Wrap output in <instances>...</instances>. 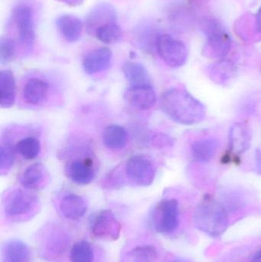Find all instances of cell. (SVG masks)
I'll return each mask as SVG.
<instances>
[{"instance_id": "277c9868", "label": "cell", "mask_w": 261, "mask_h": 262, "mask_svg": "<svg viewBox=\"0 0 261 262\" xmlns=\"http://www.w3.org/2000/svg\"><path fill=\"white\" fill-rule=\"evenodd\" d=\"M161 59L173 69L182 67L188 58V49L180 40L169 34H159L155 43Z\"/></svg>"}, {"instance_id": "ffe728a7", "label": "cell", "mask_w": 261, "mask_h": 262, "mask_svg": "<svg viewBox=\"0 0 261 262\" xmlns=\"http://www.w3.org/2000/svg\"><path fill=\"white\" fill-rule=\"evenodd\" d=\"M102 140L103 143L108 149L121 150L127 146L128 134L122 126L112 124L104 129Z\"/></svg>"}, {"instance_id": "8992f818", "label": "cell", "mask_w": 261, "mask_h": 262, "mask_svg": "<svg viewBox=\"0 0 261 262\" xmlns=\"http://www.w3.org/2000/svg\"><path fill=\"white\" fill-rule=\"evenodd\" d=\"M207 43L205 54L211 58H223L231 48V37L217 20L210 19L205 23Z\"/></svg>"}, {"instance_id": "836d02e7", "label": "cell", "mask_w": 261, "mask_h": 262, "mask_svg": "<svg viewBox=\"0 0 261 262\" xmlns=\"http://www.w3.org/2000/svg\"><path fill=\"white\" fill-rule=\"evenodd\" d=\"M170 262H191L188 260L185 259V258H176V259L173 260Z\"/></svg>"}, {"instance_id": "30bf717a", "label": "cell", "mask_w": 261, "mask_h": 262, "mask_svg": "<svg viewBox=\"0 0 261 262\" xmlns=\"http://www.w3.org/2000/svg\"><path fill=\"white\" fill-rule=\"evenodd\" d=\"M124 99L132 107L147 111L156 104L157 98L150 84L130 85L124 92Z\"/></svg>"}, {"instance_id": "d4e9b609", "label": "cell", "mask_w": 261, "mask_h": 262, "mask_svg": "<svg viewBox=\"0 0 261 262\" xmlns=\"http://www.w3.org/2000/svg\"><path fill=\"white\" fill-rule=\"evenodd\" d=\"M157 249L153 246H139L124 254L121 262H153L157 258Z\"/></svg>"}, {"instance_id": "484cf974", "label": "cell", "mask_w": 261, "mask_h": 262, "mask_svg": "<svg viewBox=\"0 0 261 262\" xmlns=\"http://www.w3.org/2000/svg\"><path fill=\"white\" fill-rule=\"evenodd\" d=\"M209 75L213 81L219 84H225L230 81L235 74V68L230 61H221L210 67Z\"/></svg>"}, {"instance_id": "7a4b0ae2", "label": "cell", "mask_w": 261, "mask_h": 262, "mask_svg": "<svg viewBox=\"0 0 261 262\" xmlns=\"http://www.w3.org/2000/svg\"><path fill=\"white\" fill-rule=\"evenodd\" d=\"M196 227L212 237L222 235L228 227V212L221 203L211 199H205L199 203L194 214Z\"/></svg>"}, {"instance_id": "7402d4cb", "label": "cell", "mask_w": 261, "mask_h": 262, "mask_svg": "<svg viewBox=\"0 0 261 262\" xmlns=\"http://www.w3.org/2000/svg\"><path fill=\"white\" fill-rule=\"evenodd\" d=\"M124 76L130 85L150 84V75L145 66L136 61H127L123 66Z\"/></svg>"}, {"instance_id": "44dd1931", "label": "cell", "mask_w": 261, "mask_h": 262, "mask_svg": "<svg viewBox=\"0 0 261 262\" xmlns=\"http://www.w3.org/2000/svg\"><path fill=\"white\" fill-rule=\"evenodd\" d=\"M219 143L214 138L201 139L191 146L192 155L199 162H208L216 156Z\"/></svg>"}, {"instance_id": "1f68e13d", "label": "cell", "mask_w": 261, "mask_h": 262, "mask_svg": "<svg viewBox=\"0 0 261 262\" xmlns=\"http://www.w3.org/2000/svg\"><path fill=\"white\" fill-rule=\"evenodd\" d=\"M256 29L257 32L261 34V8L259 9L256 17Z\"/></svg>"}, {"instance_id": "d6a6232c", "label": "cell", "mask_w": 261, "mask_h": 262, "mask_svg": "<svg viewBox=\"0 0 261 262\" xmlns=\"http://www.w3.org/2000/svg\"><path fill=\"white\" fill-rule=\"evenodd\" d=\"M251 262H261V249L253 256Z\"/></svg>"}, {"instance_id": "ac0fdd59", "label": "cell", "mask_w": 261, "mask_h": 262, "mask_svg": "<svg viewBox=\"0 0 261 262\" xmlns=\"http://www.w3.org/2000/svg\"><path fill=\"white\" fill-rule=\"evenodd\" d=\"M16 85L13 73L9 70L0 72V106L10 108L15 104Z\"/></svg>"}, {"instance_id": "e0dca14e", "label": "cell", "mask_w": 261, "mask_h": 262, "mask_svg": "<svg viewBox=\"0 0 261 262\" xmlns=\"http://www.w3.org/2000/svg\"><path fill=\"white\" fill-rule=\"evenodd\" d=\"M29 246L20 240L6 242L2 251V262H30Z\"/></svg>"}, {"instance_id": "cb8c5ba5", "label": "cell", "mask_w": 261, "mask_h": 262, "mask_svg": "<svg viewBox=\"0 0 261 262\" xmlns=\"http://www.w3.org/2000/svg\"><path fill=\"white\" fill-rule=\"evenodd\" d=\"M93 32L97 39L107 45L114 44L123 38L122 29L116 21L104 23Z\"/></svg>"}, {"instance_id": "9a60e30c", "label": "cell", "mask_w": 261, "mask_h": 262, "mask_svg": "<svg viewBox=\"0 0 261 262\" xmlns=\"http://www.w3.org/2000/svg\"><path fill=\"white\" fill-rule=\"evenodd\" d=\"M49 86L39 78H31L24 85L22 96L28 104L39 105L47 100Z\"/></svg>"}, {"instance_id": "ba28073f", "label": "cell", "mask_w": 261, "mask_h": 262, "mask_svg": "<svg viewBox=\"0 0 261 262\" xmlns=\"http://www.w3.org/2000/svg\"><path fill=\"white\" fill-rule=\"evenodd\" d=\"M125 172L130 181L139 186H149L154 181L156 167L144 155H134L125 163Z\"/></svg>"}, {"instance_id": "d6986e66", "label": "cell", "mask_w": 261, "mask_h": 262, "mask_svg": "<svg viewBox=\"0 0 261 262\" xmlns=\"http://www.w3.org/2000/svg\"><path fill=\"white\" fill-rule=\"evenodd\" d=\"M251 140V132L246 125L237 123L231 126L229 131L230 147L234 154H243L250 147Z\"/></svg>"}, {"instance_id": "6da1fadb", "label": "cell", "mask_w": 261, "mask_h": 262, "mask_svg": "<svg viewBox=\"0 0 261 262\" xmlns=\"http://www.w3.org/2000/svg\"><path fill=\"white\" fill-rule=\"evenodd\" d=\"M161 110L178 124L195 125L203 121L206 114L205 106L183 89L173 88L160 97Z\"/></svg>"}, {"instance_id": "83f0119b", "label": "cell", "mask_w": 261, "mask_h": 262, "mask_svg": "<svg viewBox=\"0 0 261 262\" xmlns=\"http://www.w3.org/2000/svg\"><path fill=\"white\" fill-rule=\"evenodd\" d=\"M72 262H93L94 251L88 242L80 241L72 246L70 252Z\"/></svg>"}, {"instance_id": "8fae6325", "label": "cell", "mask_w": 261, "mask_h": 262, "mask_svg": "<svg viewBox=\"0 0 261 262\" xmlns=\"http://www.w3.org/2000/svg\"><path fill=\"white\" fill-rule=\"evenodd\" d=\"M111 50L107 47L98 48L87 52L83 58L82 66L87 75H94L107 70L112 61Z\"/></svg>"}, {"instance_id": "52a82bcc", "label": "cell", "mask_w": 261, "mask_h": 262, "mask_svg": "<svg viewBox=\"0 0 261 262\" xmlns=\"http://www.w3.org/2000/svg\"><path fill=\"white\" fill-rule=\"evenodd\" d=\"M90 232L93 236L103 241H116L121 232V225L111 210L104 209L92 216Z\"/></svg>"}, {"instance_id": "2e32d148", "label": "cell", "mask_w": 261, "mask_h": 262, "mask_svg": "<svg viewBox=\"0 0 261 262\" xmlns=\"http://www.w3.org/2000/svg\"><path fill=\"white\" fill-rule=\"evenodd\" d=\"M56 26L63 38L68 42H75L81 38L83 31L82 21L75 15H61L57 18Z\"/></svg>"}, {"instance_id": "3957f363", "label": "cell", "mask_w": 261, "mask_h": 262, "mask_svg": "<svg viewBox=\"0 0 261 262\" xmlns=\"http://www.w3.org/2000/svg\"><path fill=\"white\" fill-rule=\"evenodd\" d=\"M39 200L35 194L21 189L8 191L3 197V207L8 218L21 220L36 213Z\"/></svg>"}, {"instance_id": "9c48e42d", "label": "cell", "mask_w": 261, "mask_h": 262, "mask_svg": "<svg viewBox=\"0 0 261 262\" xmlns=\"http://www.w3.org/2000/svg\"><path fill=\"white\" fill-rule=\"evenodd\" d=\"M13 15L20 42L31 49L35 39L33 9L28 5H19L14 9Z\"/></svg>"}, {"instance_id": "603a6c76", "label": "cell", "mask_w": 261, "mask_h": 262, "mask_svg": "<svg viewBox=\"0 0 261 262\" xmlns=\"http://www.w3.org/2000/svg\"><path fill=\"white\" fill-rule=\"evenodd\" d=\"M116 14L114 9L110 5H101L95 8L87 20L88 29H93V32L104 23L116 21Z\"/></svg>"}, {"instance_id": "4dcf8cb0", "label": "cell", "mask_w": 261, "mask_h": 262, "mask_svg": "<svg viewBox=\"0 0 261 262\" xmlns=\"http://www.w3.org/2000/svg\"><path fill=\"white\" fill-rule=\"evenodd\" d=\"M16 54V43L9 37L0 40V62L5 64L12 61Z\"/></svg>"}, {"instance_id": "7c38bea8", "label": "cell", "mask_w": 261, "mask_h": 262, "mask_svg": "<svg viewBox=\"0 0 261 262\" xmlns=\"http://www.w3.org/2000/svg\"><path fill=\"white\" fill-rule=\"evenodd\" d=\"M49 181V172L41 163L30 165L18 177L20 184L28 190L42 189Z\"/></svg>"}, {"instance_id": "5bb4252c", "label": "cell", "mask_w": 261, "mask_h": 262, "mask_svg": "<svg viewBox=\"0 0 261 262\" xmlns=\"http://www.w3.org/2000/svg\"><path fill=\"white\" fill-rule=\"evenodd\" d=\"M59 209L61 215L67 220H79L87 212V205L81 195L68 192L60 200Z\"/></svg>"}, {"instance_id": "4316f807", "label": "cell", "mask_w": 261, "mask_h": 262, "mask_svg": "<svg viewBox=\"0 0 261 262\" xmlns=\"http://www.w3.org/2000/svg\"><path fill=\"white\" fill-rule=\"evenodd\" d=\"M15 151L26 160H33L41 152V143L34 137H27L18 140L15 145Z\"/></svg>"}, {"instance_id": "5b68a950", "label": "cell", "mask_w": 261, "mask_h": 262, "mask_svg": "<svg viewBox=\"0 0 261 262\" xmlns=\"http://www.w3.org/2000/svg\"><path fill=\"white\" fill-rule=\"evenodd\" d=\"M179 223V203L175 199L161 202L152 214V226L159 233H172L177 229Z\"/></svg>"}, {"instance_id": "f1b7e54d", "label": "cell", "mask_w": 261, "mask_h": 262, "mask_svg": "<svg viewBox=\"0 0 261 262\" xmlns=\"http://www.w3.org/2000/svg\"><path fill=\"white\" fill-rule=\"evenodd\" d=\"M68 244L69 239L67 235L62 231L55 230L48 235L45 246L48 252L54 255H60L65 252Z\"/></svg>"}, {"instance_id": "f546056e", "label": "cell", "mask_w": 261, "mask_h": 262, "mask_svg": "<svg viewBox=\"0 0 261 262\" xmlns=\"http://www.w3.org/2000/svg\"><path fill=\"white\" fill-rule=\"evenodd\" d=\"M15 150L10 145L2 143L0 146V172L2 174L8 173L13 166Z\"/></svg>"}, {"instance_id": "4fadbf2b", "label": "cell", "mask_w": 261, "mask_h": 262, "mask_svg": "<svg viewBox=\"0 0 261 262\" xmlns=\"http://www.w3.org/2000/svg\"><path fill=\"white\" fill-rule=\"evenodd\" d=\"M67 177L78 185L90 184L95 177L93 163L90 159L75 160L66 166Z\"/></svg>"}]
</instances>
